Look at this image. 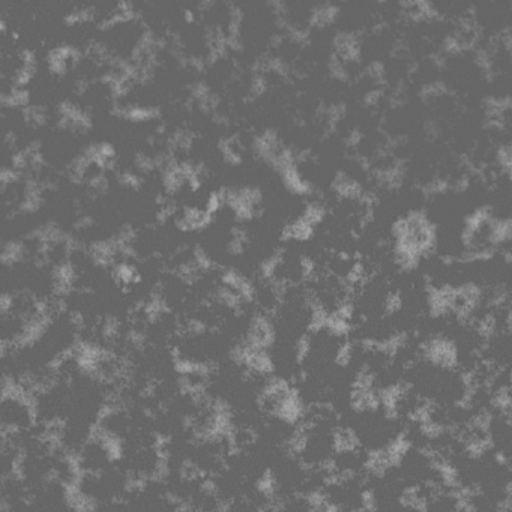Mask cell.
<instances>
[{
	"instance_id": "1",
	"label": "cell",
	"mask_w": 512,
	"mask_h": 512,
	"mask_svg": "<svg viewBox=\"0 0 512 512\" xmlns=\"http://www.w3.org/2000/svg\"><path fill=\"white\" fill-rule=\"evenodd\" d=\"M2 433H23L37 425L34 400L20 389H4L0 403Z\"/></svg>"
},
{
	"instance_id": "2",
	"label": "cell",
	"mask_w": 512,
	"mask_h": 512,
	"mask_svg": "<svg viewBox=\"0 0 512 512\" xmlns=\"http://www.w3.org/2000/svg\"><path fill=\"white\" fill-rule=\"evenodd\" d=\"M80 475H100L118 463V448L97 433L74 457Z\"/></svg>"
},
{
	"instance_id": "3",
	"label": "cell",
	"mask_w": 512,
	"mask_h": 512,
	"mask_svg": "<svg viewBox=\"0 0 512 512\" xmlns=\"http://www.w3.org/2000/svg\"><path fill=\"white\" fill-rule=\"evenodd\" d=\"M451 94V88L446 85L445 82H430L422 85V88L419 89V98H421L424 103H431V101L439 100V98L446 97V95Z\"/></svg>"
},
{
	"instance_id": "4",
	"label": "cell",
	"mask_w": 512,
	"mask_h": 512,
	"mask_svg": "<svg viewBox=\"0 0 512 512\" xmlns=\"http://www.w3.org/2000/svg\"><path fill=\"white\" fill-rule=\"evenodd\" d=\"M365 79L370 80L374 86H383L386 83V67L382 61L368 62L364 70Z\"/></svg>"
},
{
	"instance_id": "5",
	"label": "cell",
	"mask_w": 512,
	"mask_h": 512,
	"mask_svg": "<svg viewBox=\"0 0 512 512\" xmlns=\"http://www.w3.org/2000/svg\"><path fill=\"white\" fill-rule=\"evenodd\" d=\"M385 97V88L383 86H373V88L365 92L364 97H362V104L368 107V109H376Z\"/></svg>"
},
{
	"instance_id": "6",
	"label": "cell",
	"mask_w": 512,
	"mask_h": 512,
	"mask_svg": "<svg viewBox=\"0 0 512 512\" xmlns=\"http://www.w3.org/2000/svg\"><path fill=\"white\" fill-rule=\"evenodd\" d=\"M424 133L430 140L439 139L440 133H442L439 121H437V119H427V121L424 122Z\"/></svg>"
}]
</instances>
